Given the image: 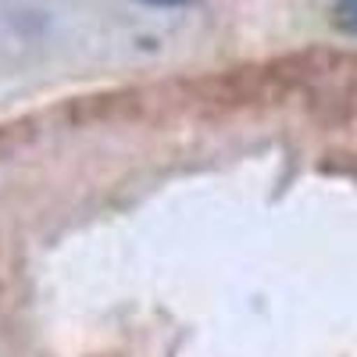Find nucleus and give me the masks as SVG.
Returning a JSON list of instances; mask_svg holds the SVG:
<instances>
[{"label": "nucleus", "instance_id": "1", "mask_svg": "<svg viewBox=\"0 0 357 357\" xmlns=\"http://www.w3.org/2000/svg\"><path fill=\"white\" fill-rule=\"evenodd\" d=\"M333 22L340 33L357 36V0H336L333 4Z\"/></svg>", "mask_w": 357, "mask_h": 357}, {"label": "nucleus", "instance_id": "2", "mask_svg": "<svg viewBox=\"0 0 357 357\" xmlns=\"http://www.w3.org/2000/svg\"><path fill=\"white\" fill-rule=\"evenodd\" d=\"M139 4H151V8H190L197 0H139Z\"/></svg>", "mask_w": 357, "mask_h": 357}]
</instances>
